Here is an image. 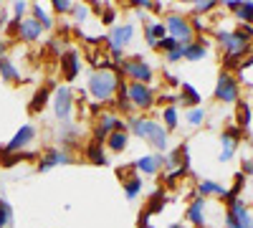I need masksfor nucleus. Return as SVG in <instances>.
<instances>
[{
    "label": "nucleus",
    "instance_id": "23",
    "mask_svg": "<svg viewBox=\"0 0 253 228\" xmlns=\"http://www.w3.org/2000/svg\"><path fill=\"white\" fill-rule=\"evenodd\" d=\"M107 142H109V147H112L114 152H119V150L126 147V135H124V132H112Z\"/></svg>",
    "mask_w": 253,
    "mask_h": 228
},
{
    "label": "nucleus",
    "instance_id": "29",
    "mask_svg": "<svg viewBox=\"0 0 253 228\" xmlns=\"http://www.w3.org/2000/svg\"><path fill=\"white\" fill-rule=\"evenodd\" d=\"M10 221H13V211H10V205H8L5 200H0V228L8 226Z\"/></svg>",
    "mask_w": 253,
    "mask_h": 228
},
{
    "label": "nucleus",
    "instance_id": "15",
    "mask_svg": "<svg viewBox=\"0 0 253 228\" xmlns=\"http://www.w3.org/2000/svg\"><path fill=\"white\" fill-rule=\"evenodd\" d=\"M187 218L190 221H193L198 228H203L205 226V200H193V205H190V208H187Z\"/></svg>",
    "mask_w": 253,
    "mask_h": 228
},
{
    "label": "nucleus",
    "instance_id": "40",
    "mask_svg": "<svg viewBox=\"0 0 253 228\" xmlns=\"http://www.w3.org/2000/svg\"><path fill=\"white\" fill-rule=\"evenodd\" d=\"M114 20V10L109 8V10H104V23H112Z\"/></svg>",
    "mask_w": 253,
    "mask_h": 228
},
{
    "label": "nucleus",
    "instance_id": "17",
    "mask_svg": "<svg viewBox=\"0 0 253 228\" xmlns=\"http://www.w3.org/2000/svg\"><path fill=\"white\" fill-rule=\"evenodd\" d=\"M205 53H208V46L203 44V41H193L190 46L182 48V58H187V61H200Z\"/></svg>",
    "mask_w": 253,
    "mask_h": 228
},
{
    "label": "nucleus",
    "instance_id": "10",
    "mask_svg": "<svg viewBox=\"0 0 253 228\" xmlns=\"http://www.w3.org/2000/svg\"><path fill=\"white\" fill-rule=\"evenodd\" d=\"M53 109H56V117H58V119H69V117H71V89H69V87L56 89Z\"/></svg>",
    "mask_w": 253,
    "mask_h": 228
},
{
    "label": "nucleus",
    "instance_id": "14",
    "mask_svg": "<svg viewBox=\"0 0 253 228\" xmlns=\"http://www.w3.org/2000/svg\"><path fill=\"white\" fill-rule=\"evenodd\" d=\"M61 66H63V76H66L69 81L76 79V74H79V53L76 51H66L61 56Z\"/></svg>",
    "mask_w": 253,
    "mask_h": 228
},
{
    "label": "nucleus",
    "instance_id": "26",
    "mask_svg": "<svg viewBox=\"0 0 253 228\" xmlns=\"http://www.w3.org/2000/svg\"><path fill=\"white\" fill-rule=\"evenodd\" d=\"M236 13H238V18H241V23H243V26L253 23V3H243Z\"/></svg>",
    "mask_w": 253,
    "mask_h": 228
},
{
    "label": "nucleus",
    "instance_id": "31",
    "mask_svg": "<svg viewBox=\"0 0 253 228\" xmlns=\"http://www.w3.org/2000/svg\"><path fill=\"white\" fill-rule=\"evenodd\" d=\"M124 190H126V198H137V193L142 190V180L139 178H132L129 182H126Z\"/></svg>",
    "mask_w": 253,
    "mask_h": 228
},
{
    "label": "nucleus",
    "instance_id": "32",
    "mask_svg": "<svg viewBox=\"0 0 253 228\" xmlns=\"http://www.w3.org/2000/svg\"><path fill=\"white\" fill-rule=\"evenodd\" d=\"M155 48H165L167 53H170V51H175V48H180V44H177V41H175V38H162V41H160V44H157Z\"/></svg>",
    "mask_w": 253,
    "mask_h": 228
},
{
    "label": "nucleus",
    "instance_id": "16",
    "mask_svg": "<svg viewBox=\"0 0 253 228\" xmlns=\"http://www.w3.org/2000/svg\"><path fill=\"white\" fill-rule=\"evenodd\" d=\"M160 165H165V160H162L160 155H147V157H139V160H137V168H139L142 173H147V175L157 173Z\"/></svg>",
    "mask_w": 253,
    "mask_h": 228
},
{
    "label": "nucleus",
    "instance_id": "1",
    "mask_svg": "<svg viewBox=\"0 0 253 228\" xmlns=\"http://www.w3.org/2000/svg\"><path fill=\"white\" fill-rule=\"evenodd\" d=\"M117 87H119V79H117V74L109 71V69H101V71L91 74V79H89V91H91L94 99H99V101H109L112 94L117 91Z\"/></svg>",
    "mask_w": 253,
    "mask_h": 228
},
{
    "label": "nucleus",
    "instance_id": "7",
    "mask_svg": "<svg viewBox=\"0 0 253 228\" xmlns=\"http://www.w3.org/2000/svg\"><path fill=\"white\" fill-rule=\"evenodd\" d=\"M215 99L220 101H236L238 99V81L230 76V74H220L218 79V87H215Z\"/></svg>",
    "mask_w": 253,
    "mask_h": 228
},
{
    "label": "nucleus",
    "instance_id": "30",
    "mask_svg": "<svg viewBox=\"0 0 253 228\" xmlns=\"http://www.w3.org/2000/svg\"><path fill=\"white\" fill-rule=\"evenodd\" d=\"M162 117H165V122H167V127H170V130L177 127V109H175V107H167V109L162 112Z\"/></svg>",
    "mask_w": 253,
    "mask_h": 228
},
{
    "label": "nucleus",
    "instance_id": "3",
    "mask_svg": "<svg viewBox=\"0 0 253 228\" xmlns=\"http://www.w3.org/2000/svg\"><path fill=\"white\" fill-rule=\"evenodd\" d=\"M220 44L225 48V56H236V58H243V53L248 51V38L241 33V31H220L218 33Z\"/></svg>",
    "mask_w": 253,
    "mask_h": 228
},
{
    "label": "nucleus",
    "instance_id": "13",
    "mask_svg": "<svg viewBox=\"0 0 253 228\" xmlns=\"http://www.w3.org/2000/svg\"><path fill=\"white\" fill-rule=\"evenodd\" d=\"M18 31H20V38L23 41H36V38H41V23L36 18H26V20H20V26H18Z\"/></svg>",
    "mask_w": 253,
    "mask_h": 228
},
{
    "label": "nucleus",
    "instance_id": "24",
    "mask_svg": "<svg viewBox=\"0 0 253 228\" xmlns=\"http://www.w3.org/2000/svg\"><path fill=\"white\" fill-rule=\"evenodd\" d=\"M182 94H185L182 104H200V94L190 87V84H185V81H182Z\"/></svg>",
    "mask_w": 253,
    "mask_h": 228
},
{
    "label": "nucleus",
    "instance_id": "41",
    "mask_svg": "<svg viewBox=\"0 0 253 228\" xmlns=\"http://www.w3.org/2000/svg\"><path fill=\"white\" fill-rule=\"evenodd\" d=\"M243 175H248V173H253V162H243V170H241Z\"/></svg>",
    "mask_w": 253,
    "mask_h": 228
},
{
    "label": "nucleus",
    "instance_id": "42",
    "mask_svg": "<svg viewBox=\"0 0 253 228\" xmlns=\"http://www.w3.org/2000/svg\"><path fill=\"white\" fill-rule=\"evenodd\" d=\"M139 228H152L150 223H147V216H142V218H139Z\"/></svg>",
    "mask_w": 253,
    "mask_h": 228
},
{
    "label": "nucleus",
    "instance_id": "11",
    "mask_svg": "<svg viewBox=\"0 0 253 228\" xmlns=\"http://www.w3.org/2000/svg\"><path fill=\"white\" fill-rule=\"evenodd\" d=\"M132 36H134V26H132V23L117 26V28H112V33H109V44H112V48H114V51H119L122 46L129 44Z\"/></svg>",
    "mask_w": 253,
    "mask_h": 228
},
{
    "label": "nucleus",
    "instance_id": "35",
    "mask_svg": "<svg viewBox=\"0 0 253 228\" xmlns=\"http://www.w3.org/2000/svg\"><path fill=\"white\" fill-rule=\"evenodd\" d=\"M74 15L79 18V20H84L89 15V8H84V5H74Z\"/></svg>",
    "mask_w": 253,
    "mask_h": 228
},
{
    "label": "nucleus",
    "instance_id": "37",
    "mask_svg": "<svg viewBox=\"0 0 253 228\" xmlns=\"http://www.w3.org/2000/svg\"><path fill=\"white\" fill-rule=\"evenodd\" d=\"M182 58V46L180 48H175V51H170V53H167V61H180Z\"/></svg>",
    "mask_w": 253,
    "mask_h": 228
},
{
    "label": "nucleus",
    "instance_id": "25",
    "mask_svg": "<svg viewBox=\"0 0 253 228\" xmlns=\"http://www.w3.org/2000/svg\"><path fill=\"white\" fill-rule=\"evenodd\" d=\"M48 91H51V87H46L43 91H38L36 96H33V104H31V112H41L46 107V99H48Z\"/></svg>",
    "mask_w": 253,
    "mask_h": 228
},
{
    "label": "nucleus",
    "instance_id": "8",
    "mask_svg": "<svg viewBox=\"0 0 253 228\" xmlns=\"http://www.w3.org/2000/svg\"><path fill=\"white\" fill-rule=\"evenodd\" d=\"M126 94H129V101L134 107H142V109H147V107H152L155 104V96H152V89L147 87V84H129V89H126Z\"/></svg>",
    "mask_w": 253,
    "mask_h": 228
},
{
    "label": "nucleus",
    "instance_id": "36",
    "mask_svg": "<svg viewBox=\"0 0 253 228\" xmlns=\"http://www.w3.org/2000/svg\"><path fill=\"white\" fill-rule=\"evenodd\" d=\"M195 8H198L200 13H205V10H213V8H215V3H213V0H205V3H198Z\"/></svg>",
    "mask_w": 253,
    "mask_h": 228
},
{
    "label": "nucleus",
    "instance_id": "20",
    "mask_svg": "<svg viewBox=\"0 0 253 228\" xmlns=\"http://www.w3.org/2000/svg\"><path fill=\"white\" fill-rule=\"evenodd\" d=\"M86 155H89V160L94 162V165H107V155L101 152V144H89L86 147Z\"/></svg>",
    "mask_w": 253,
    "mask_h": 228
},
{
    "label": "nucleus",
    "instance_id": "4",
    "mask_svg": "<svg viewBox=\"0 0 253 228\" xmlns=\"http://www.w3.org/2000/svg\"><path fill=\"white\" fill-rule=\"evenodd\" d=\"M165 28L172 33L170 38H175L182 48L193 44V26H190L185 18H180V15H170V18H167V23H165Z\"/></svg>",
    "mask_w": 253,
    "mask_h": 228
},
{
    "label": "nucleus",
    "instance_id": "28",
    "mask_svg": "<svg viewBox=\"0 0 253 228\" xmlns=\"http://www.w3.org/2000/svg\"><path fill=\"white\" fill-rule=\"evenodd\" d=\"M33 18L41 23V28H51V18H48V13L41 5H33Z\"/></svg>",
    "mask_w": 253,
    "mask_h": 228
},
{
    "label": "nucleus",
    "instance_id": "18",
    "mask_svg": "<svg viewBox=\"0 0 253 228\" xmlns=\"http://www.w3.org/2000/svg\"><path fill=\"white\" fill-rule=\"evenodd\" d=\"M165 33H167L165 23H150V26H147V44H152V46H157L160 41L165 38Z\"/></svg>",
    "mask_w": 253,
    "mask_h": 228
},
{
    "label": "nucleus",
    "instance_id": "39",
    "mask_svg": "<svg viewBox=\"0 0 253 228\" xmlns=\"http://www.w3.org/2000/svg\"><path fill=\"white\" fill-rule=\"evenodd\" d=\"M225 5H228L230 10H238V8H241L243 3H241V0H228V3H225Z\"/></svg>",
    "mask_w": 253,
    "mask_h": 228
},
{
    "label": "nucleus",
    "instance_id": "33",
    "mask_svg": "<svg viewBox=\"0 0 253 228\" xmlns=\"http://www.w3.org/2000/svg\"><path fill=\"white\" fill-rule=\"evenodd\" d=\"M203 119H205V109H193V112L187 114V122L193 124V127H198V124H200Z\"/></svg>",
    "mask_w": 253,
    "mask_h": 228
},
{
    "label": "nucleus",
    "instance_id": "5",
    "mask_svg": "<svg viewBox=\"0 0 253 228\" xmlns=\"http://www.w3.org/2000/svg\"><path fill=\"white\" fill-rule=\"evenodd\" d=\"M225 228H253V218L241 200H233L225 216Z\"/></svg>",
    "mask_w": 253,
    "mask_h": 228
},
{
    "label": "nucleus",
    "instance_id": "9",
    "mask_svg": "<svg viewBox=\"0 0 253 228\" xmlns=\"http://www.w3.org/2000/svg\"><path fill=\"white\" fill-rule=\"evenodd\" d=\"M33 137H36V130L31 127V124H23V127H20L18 132H15V137L5 144L3 150L0 152H5V155H10V152H18V150H23L26 144H31L33 142Z\"/></svg>",
    "mask_w": 253,
    "mask_h": 228
},
{
    "label": "nucleus",
    "instance_id": "21",
    "mask_svg": "<svg viewBox=\"0 0 253 228\" xmlns=\"http://www.w3.org/2000/svg\"><path fill=\"white\" fill-rule=\"evenodd\" d=\"M0 74H3V79H8V81H15V79H20V74L15 71V66L10 64L8 58H0Z\"/></svg>",
    "mask_w": 253,
    "mask_h": 228
},
{
    "label": "nucleus",
    "instance_id": "43",
    "mask_svg": "<svg viewBox=\"0 0 253 228\" xmlns=\"http://www.w3.org/2000/svg\"><path fill=\"white\" fill-rule=\"evenodd\" d=\"M3 51H5V41H3V38H0V53H3Z\"/></svg>",
    "mask_w": 253,
    "mask_h": 228
},
{
    "label": "nucleus",
    "instance_id": "34",
    "mask_svg": "<svg viewBox=\"0 0 253 228\" xmlns=\"http://www.w3.org/2000/svg\"><path fill=\"white\" fill-rule=\"evenodd\" d=\"M53 10L69 13V10H74V3H69V0H53Z\"/></svg>",
    "mask_w": 253,
    "mask_h": 228
},
{
    "label": "nucleus",
    "instance_id": "2",
    "mask_svg": "<svg viewBox=\"0 0 253 228\" xmlns=\"http://www.w3.org/2000/svg\"><path fill=\"white\" fill-rule=\"evenodd\" d=\"M132 130H134L137 137L150 139L152 147L167 150V132L162 130V124H157V122H152V119H134V122H132Z\"/></svg>",
    "mask_w": 253,
    "mask_h": 228
},
{
    "label": "nucleus",
    "instance_id": "12",
    "mask_svg": "<svg viewBox=\"0 0 253 228\" xmlns=\"http://www.w3.org/2000/svg\"><path fill=\"white\" fill-rule=\"evenodd\" d=\"M66 162H71V157L66 155V152H61V150H48L46 152V157L41 160V165H38V170H51V168H56V165H66Z\"/></svg>",
    "mask_w": 253,
    "mask_h": 228
},
{
    "label": "nucleus",
    "instance_id": "6",
    "mask_svg": "<svg viewBox=\"0 0 253 228\" xmlns=\"http://www.w3.org/2000/svg\"><path fill=\"white\" fill-rule=\"evenodd\" d=\"M122 71L129 74L137 84H147L152 79V69L144 64L142 58H129V61H122Z\"/></svg>",
    "mask_w": 253,
    "mask_h": 228
},
{
    "label": "nucleus",
    "instance_id": "27",
    "mask_svg": "<svg viewBox=\"0 0 253 228\" xmlns=\"http://www.w3.org/2000/svg\"><path fill=\"white\" fill-rule=\"evenodd\" d=\"M248 124H251V109H248L246 101H241L238 104V127L243 130V127H248Z\"/></svg>",
    "mask_w": 253,
    "mask_h": 228
},
{
    "label": "nucleus",
    "instance_id": "22",
    "mask_svg": "<svg viewBox=\"0 0 253 228\" xmlns=\"http://www.w3.org/2000/svg\"><path fill=\"white\" fill-rule=\"evenodd\" d=\"M162 205H165V193L162 190H155V195L150 198V208H147L144 216H150V213H160L162 211Z\"/></svg>",
    "mask_w": 253,
    "mask_h": 228
},
{
    "label": "nucleus",
    "instance_id": "19",
    "mask_svg": "<svg viewBox=\"0 0 253 228\" xmlns=\"http://www.w3.org/2000/svg\"><path fill=\"white\" fill-rule=\"evenodd\" d=\"M198 190L203 193V195H223L225 198V188H223V185H218L215 180H203L200 185H198Z\"/></svg>",
    "mask_w": 253,
    "mask_h": 228
},
{
    "label": "nucleus",
    "instance_id": "38",
    "mask_svg": "<svg viewBox=\"0 0 253 228\" xmlns=\"http://www.w3.org/2000/svg\"><path fill=\"white\" fill-rule=\"evenodd\" d=\"M13 8H15V15L20 18V15H23V13H26V8H28V5H26V3H15Z\"/></svg>",
    "mask_w": 253,
    "mask_h": 228
}]
</instances>
